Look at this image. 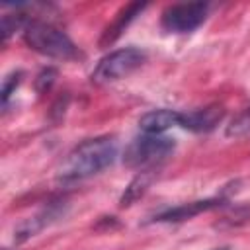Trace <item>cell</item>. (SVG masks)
Wrapping results in <instances>:
<instances>
[{
  "mask_svg": "<svg viewBox=\"0 0 250 250\" xmlns=\"http://www.w3.org/2000/svg\"><path fill=\"white\" fill-rule=\"evenodd\" d=\"M117 156V143L113 137H96L80 143L74 146L59 172V178L62 182H76V180H86L107 166L113 164Z\"/></svg>",
  "mask_w": 250,
  "mask_h": 250,
  "instance_id": "obj_1",
  "label": "cell"
},
{
  "mask_svg": "<svg viewBox=\"0 0 250 250\" xmlns=\"http://www.w3.org/2000/svg\"><path fill=\"white\" fill-rule=\"evenodd\" d=\"M21 35H23L25 45L39 55L59 59V61H68L78 55V49L70 41V37L47 21L29 20L25 23Z\"/></svg>",
  "mask_w": 250,
  "mask_h": 250,
  "instance_id": "obj_2",
  "label": "cell"
},
{
  "mask_svg": "<svg viewBox=\"0 0 250 250\" xmlns=\"http://www.w3.org/2000/svg\"><path fill=\"white\" fill-rule=\"evenodd\" d=\"M174 141L164 135H141L131 141L123 152V162L129 168L152 170L158 168L172 152Z\"/></svg>",
  "mask_w": 250,
  "mask_h": 250,
  "instance_id": "obj_3",
  "label": "cell"
},
{
  "mask_svg": "<svg viewBox=\"0 0 250 250\" xmlns=\"http://www.w3.org/2000/svg\"><path fill=\"white\" fill-rule=\"evenodd\" d=\"M145 59H146L145 51H141L137 47H125V49L111 51L98 62V66L92 72V80L98 84L121 80L125 76H129L133 70H137L145 62Z\"/></svg>",
  "mask_w": 250,
  "mask_h": 250,
  "instance_id": "obj_4",
  "label": "cell"
},
{
  "mask_svg": "<svg viewBox=\"0 0 250 250\" xmlns=\"http://www.w3.org/2000/svg\"><path fill=\"white\" fill-rule=\"evenodd\" d=\"M209 12V4L205 2H188V4H174L162 12V27L172 33H188L197 29Z\"/></svg>",
  "mask_w": 250,
  "mask_h": 250,
  "instance_id": "obj_5",
  "label": "cell"
},
{
  "mask_svg": "<svg viewBox=\"0 0 250 250\" xmlns=\"http://www.w3.org/2000/svg\"><path fill=\"white\" fill-rule=\"evenodd\" d=\"M66 201H51L49 205H45L41 211H37L35 215L23 219L16 229H14V242L21 244L33 236H37L43 229H47L49 225L57 223L61 217H64L66 213Z\"/></svg>",
  "mask_w": 250,
  "mask_h": 250,
  "instance_id": "obj_6",
  "label": "cell"
},
{
  "mask_svg": "<svg viewBox=\"0 0 250 250\" xmlns=\"http://www.w3.org/2000/svg\"><path fill=\"white\" fill-rule=\"evenodd\" d=\"M225 117V109L221 105H207L201 109H193L188 113H182L180 127L195 131V133H207L215 129Z\"/></svg>",
  "mask_w": 250,
  "mask_h": 250,
  "instance_id": "obj_7",
  "label": "cell"
},
{
  "mask_svg": "<svg viewBox=\"0 0 250 250\" xmlns=\"http://www.w3.org/2000/svg\"><path fill=\"white\" fill-rule=\"evenodd\" d=\"M223 201L221 199H199V201H189V203H182L178 207H170L158 215L152 217V221L156 223H178V221H186V219H191L199 213H205V211H211L215 207H221Z\"/></svg>",
  "mask_w": 250,
  "mask_h": 250,
  "instance_id": "obj_8",
  "label": "cell"
},
{
  "mask_svg": "<svg viewBox=\"0 0 250 250\" xmlns=\"http://www.w3.org/2000/svg\"><path fill=\"white\" fill-rule=\"evenodd\" d=\"M180 111L174 109H154L139 119V127L145 135H162L170 127H180Z\"/></svg>",
  "mask_w": 250,
  "mask_h": 250,
  "instance_id": "obj_9",
  "label": "cell"
},
{
  "mask_svg": "<svg viewBox=\"0 0 250 250\" xmlns=\"http://www.w3.org/2000/svg\"><path fill=\"white\" fill-rule=\"evenodd\" d=\"M143 10H145V4H141V2H133V4L123 6V8L117 12L115 20L105 27V31H104V35H102V39H100V45H102V47H107V45H111L113 41H117L119 35L127 29V25H129Z\"/></svg>",
  "mask_w": 250,
  "mask_h": 250,
  "instance_id": "obj_10",
  "label": "cell"
},
{
  "mask_svg": "<svg viewBox=\"0 0 250 250\" xmlns=\"http://www.w3.org/2000/svg\"><path fill=\"white\" fill-rule=\"evenodd\" d=\"M154 178H156V168H152V170H141V172L131 180V184L125 188V191H123V195H121V199H119V205H121V207L133 205V203L150 188V184L154 182Z\"/></svg>",
  "mask_w": 250,
  "mask_h": 250,
  "instance_id": "obj_11",
  "label": "cell"
},
{
  "mask_svg": "<svg viewBox=\"0 0 250 250\" xmlns=\"http://www.w3.org/2000/svg\"><path fill=\"white\" fill-rule=\"evenodd\" d=\"M225 135L230 137V139H242V137H250V105L244 107L240 113H236L227 129H225Z\"/></svg>",
  "mask_w": 250,
  "mask_h": 250,
  "instance_id": "obj_12",
  "label": "cell"
},
{
  "mask_svg": "<svg viewBox=\"0 0 250 250\" xmlns=\"http://www.w3.org/2000/svg\"><path fill=\"white\" fill-rule=\"evenodd\" d=\"M20 76H21L20 72H12L4 78V84H2V102H4V105L8 104V98H10L12 90H16V86L20 84Z\"/></svg>",
  "mask_w": 250,
  "mask_h": 250,
  "instance_id": "obj_13",
  "label": "cell"
},
{
  "mask_svg": "<svg viewBox=\"0 0 250 250\" xmlns=\"http://www.w3.org/2000/svg\"><path fill=\"white\" fill-rule=\"evenodd\" d=\"M215 250H234L232 246H219V248H215Z\"/></svg>",
  "mask_w": 250,
  "mask_h": 250,
  "instance_id": "obj_14",
  "label": "cell"
}]
</instances>
